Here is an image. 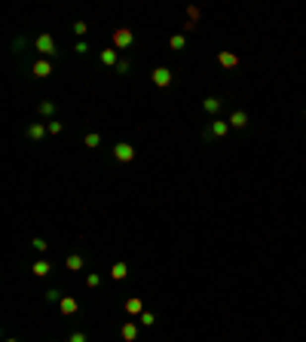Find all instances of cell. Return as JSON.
Wrapping results in <instances>:
<instances>
[{"label": "cell", "mask_w": 306, "mask_h": 342, "mask_svg": "<svg viewBox=\"0 0 306 342\" xmlns=\"http://www.w3.org/2000/svg\"><path fill=\"white\" fill-rule=\"evenodd\" d=\"M31 272H34V275H37V278H46V275L52 272V266H49L46 260H37V263H34V266H31Z\"/></svg>", "instance_id": "ac0fdd59"}, {"label": "cell", "mask_w": 306, "mask_h": 342, "mask_svg": "<svg viewBox=\"0 0 306 342\" xmlns=\"http://www.w3.org/2000/svg\"><path fill=\"white\" fill-rule=\"evenodd\" d=\"M31 247H34V250H37V254H46V247H49V242L37 236V239H31Z\"/></svg>", "instance_id": "603a6c76"}, {"label": "cell", "mask_w": 306, "mask_h": 342, "mask_svg": "<svg viewBox=\"0 0 306 342\" xmlns=\"http://www.w3.org/2000/svg\"><path fill=\"white\" fill-rule=\"evenodd\" d=\"M150 80H153V86H156V89H169V86L175 83V74H172L169 67H156L153 74H150Z\"/></svg>", "instance_id": "3957f363"}, {"label": "cell", "mask_w": 306, "mask_h": 342, "mask_svg": "<svg viewBox=\"0 0 306 342\" xmlns=\"http://www.w3.org/2000/svg\"><path fill=\"white\" fill-rule=\"evenodd\" d=\"M138 336H141V324L138 321H125L122 327H120V339L122 342H135Z\"/></svg>", "instance_id": "8992f818"}, {"label": "cell", "mask_w": 306, "mask_h": 342, "mask_svg": "<svg viewBox=\"0 0 306 342\" xmlns=\"http://www.w3.org/2000/svg\"><path fill=\"white\" fill-rule=\"evenodd\" d=\"M187 22H199V6H187Z\"/></svg>", "instance_id": "83f0119b"}, {"label": "cell", "mask_w": 306, "mask_h": 342, "mask_svg": "<svg viewBox=\"0 0 306 342\" xmlns=\"http://www.w3.org/2000/svg\"><path fill=\"white\" fill-rule=\"evenodd\" d=\"M111 40H114V49H129L135 43V31L132 28H117Z\"/></svg>", "instance_id": "7a4b0ae2"}, {"label": "cell", "mask_w": 306, "mask_h": 342, "mask_svg": "<svg viewBox=\"0 0 306 342\" xmlns=\"http://www.w3.org/2000/svg\"><path fill=\"white\" fill-rule=\"evenodd\" d=\"M31 74L37 77V80H46V77H52V61L49 58H37L31 64Z\"/></svg>", "instance_id": "ba28073f"}, {"label": "cell", "mask_w": 306, "mask_h": 342, "mask_svg": "<svg viewBox=\"0 0 306 342\" xmlns=\"http://www.w3.org/2000/svg\"><path fill=\"white\" fill-rule=\"evenodd\" d=\"M61 299H64V293L59 291V287H49V291H46V302H56V305H59Z\"/></svg>", "instance_id": "7402d4cb"}, {"label": "cell", "mask_w": 306, "mask_h": 342, "mask_svg": "<svg viewBox=\"0 0 306 342\" xmlns=\"http://www.w3.org/2000/svg\"><path fill=\"white\" fill-rule=\"evenodd\" d=\"M303 141H306V132H303Z\"/></svg>", "instance_id": "d6a6232c"}, {"label": "cell", "mask_w": 306, "mask_h": 342, "mask_svg": "<svg viewBox=\"0 0 306 342\" xmlns=\"http://www.w3.org/2000/svg\"><path fill=\"white\" fill-rule=\"evenodd\" d=\"M3 342H19V339H3Z\"/></svg>", "instance_id": "1f68e13d"}, {"label": "cell", "mask_w": 306, "mask_h": 342, "mask_svg": "<svg viewBox=\"0 0 306 342\" xmlns=\"http://www.w3.org/2000/svg\"><path fill=\"white\" fill-rule=\"evenodd\" d=\"M59 312H61V315H67V318H74V315L80 312V302H77L74 296H64V299L59 302Z\"/></svg>", "instance_id": "7c38bea8"}, {"label": "cell", "mask_w": 306, "mask_h": 342, "mask_svg": "<svg viewBox=\"0 0 306 342\" xmlns=\"http://www.w3.org/2000/svg\"><path fill=\"white\" fill-rule=\"evenodd\" d=\"M218 64L224 70H233V67H239V55H236V52H230V49H221L218 52Z\"/></svg>", "instance_id": "30bf717a"}, {"label": "cell", "mask_w": 306, "mask_h": 342, "mask_svg": "<svg viewBox=\"0 0 306 342\" xmlns=\"http://www.w3.org/2000/svg\"><path fill=\"white\" fill-rule=\"evenodd\" d=\"M56 110H59V107H56V101H40L37 104V113L49 122V119H56Z\"/></svg>", "instance_id": "9a60e30c"}, {"label": "cell", "mask_w": 306, "mask_h": 342, "mask_svg": "<svg viewBox=\"0 0 306 342\" xmlns=\"http://www.w3.org/2000/svg\"><path fill=\"white\" fill-rule=\"evenodd\" d=\"M227 122H230V129H248V113L245 110H233Z\"/></svg>", "instance_id": "5bb4252c"}, {"label": "cell", "mask_w": 306, "mask_h": 342, "mask_svg": "<svg viewBox=\"0 0 306 342\" xmlns=\"http://www.w3.org/2000/svg\"><path fill=\"white\" fill-rule=\"evenodd\" d=\"M184 46H187V34H175V37L169 40V49H172V52H181Z\"/></svg>", "instance_id": "d6986e66"}, {"label": "cell", "mask_w": 306, "mask_h": 342, "mask_svg": "<svg viewBox=\"0 0 306 342\" xmlns=\"http://www.w3.org/2000/svg\"><path fill=\"white\" fill-rule=\"evenodd\" d=\"M98 64L101 67H117L120 64V49H114V46L111 49H101L98 52Z\"/></svg>", "instance_id": "52a82bcc"}, {"label": "cell", "mask_w": 306, "mask_h": 342, "mask_svg": "<svg viewBox=\"0 0 306 342\" xmlns=\"http://www.w3.org/2000/svg\"><path fill=\"white\" fill-rule=\"evenodd\" d=\"M111 156H114L117 162H132V159H135V147H132V144H125V141H120V144H114Z\"/></svg>", "instance_id": "277c9868"}, {"label": "cell", "mask_w": 306, "mask_h": 342, "mask_svg": "<svg viewBox=\"0 0 306 342\" xmlns=\"http://www.w3.org/2000/svg\"><path fill=\"white\" fill-rule=\"evenodd\" d=\"M230 135V122H224V119H211V125L205 129V141H211V138H227Z\"/></svg>", "instance_id": "5b68a950"}, {"label": "cell", "mask_w": 306, "mask_h": 342, "mask_svg": "<svg viewBox=\"0 0 306 342\" xmlns=\"http://www.w3.org/2000/svg\"><path fill=\"white\" fill-rule=\"evenodd\" d=\"M34 49L40 52V58L56 55V37H52V34H40V37L34 40Z\"/></svg>", "instance_id": "6da1fadb"}, {"label": "cell", "mask_w": 306, "mask_h": 342, "mask_svg": "<svg viewBox=\"0 0 306 342\" xmlns=\"http://www.w3.org/2000/svg\"><path fill=\"white\" fill-rule=\"evenodd\" d=\"M125 275H129V266H125V263H122V260H120V263H114V266H111V278H114V281H122V278H125Z\"/></svg>", "instance_id": "e0dca14e"}, {"label": "cell", "mask_w": 306, "mask_h": 342, "mask_svg": "<svg viewBox=\"0 0 306 342\" xmlns=\"http://www.w3.org/2000/svg\"><path fill=\"white\" fill-rule=\"evenodd\" d=\"M74 34H77V37L83 40L86 34H89V25H86V22H74Z\"/></svg>", "instance_id": "d4e9b609"}, {"label": "cell", "mask_w": 306, "mask_h": 342, "mask_svg": "<svg viewBox=\"0 0 306 342\" xmlns=\"http://www.w3.org/2000/svg\"><path fill=\"white\" fill-rule=\"evenodd\" d=\"M25 46H28V40H25V37L12 40V52H15V55H19V52H25Z\"/></svg>", "instance_id": "f1b7e54d"}, {"label": "cell", "mask_w": 306, "mask_h": 342, "mask_svg": "<svg viewBox=\"0 0 306 342\" xmlns=\"http://www.w3.org/2000/svg\"><path fill=\"white\" fill-rule=\"evenodd\" d=\"M122 309H125V315H132V318H138L141 312H147V309H144V299H141V296H129V299L122 302Z\"/></svg>", "instance_id": "8fae6325"}, {"label": "cell", "mask_w": 306, "mask_h": 342, "mask_svg": "<svg viewBox=\"0 0 306 342\" xmlns=\"http://www.w3.org/2000/svg\"><path fill=\"white\" fill-rule=\"evenodd\" d=\"M303 116H306V110H303Z\"/></svg>", "instance_id": "836d02e7"}, {"label": "cell", "mask_w": 306, "mask_h": 342, "mask_svg": "<svg viewBox=\"0 0 306 342\" xmlns=\"http://www.w3.org/2000/svg\"><path fill=\"white\" fill-rule=\"evenodd\" d=\"M64 266H67V272H80V269L86 266V260H83L80 254H67V257H64Z\"/></svg>", "instance_id": "2e32d148"}, {"label": "cell", "mask_w": 306, "mask_h": 342, "mask_svg": "<svg viewBox=\"0 0 306 342\" xmlns=\"http://www.w3.org/2000/svg\"><path fill=\"white\" fill-rule=\"evenodd\" d=\"M67 342H89V339H86V333H83V330H74V333L67 336Z\"/></svg>", "instance_id": "f546056e"}, {"label": "cell", "mask_w": 306, "mask_h": 342, "mask_svg": "<svg viewBox=\"0 0 306 342\" xmlns=\"http://www.w3.org/2000/svg\"><path fill=\"white\" fill-rule=\"evenodd\" d=\"M25 135H28V141H34V144H37V141H43V138L49 135V125H46V122H31Z\"/></svg>", "instance_id": "9c48e42d"}, {"label": "cell", "mask_w": 306, "mask_h": 342, "mask_svg": "<svg viewBox=\"0 0 306 342\" xmlns=\"http://www.w3.org/2000/svg\"><path fill=\"white\" fill-rule=\"evenodd\" d=\"M83 144H86V147H89V150H98V144H101V135H95V132H89V135L83 138Z\"/></svg>", "instance_id": "ffe728a7"}, {"label": "cell", "mask_w": 306, "mask_h": 342, "mask_svg": "<svg viewBox=\"0 0 306 342\" xmlns=\"http://www.w3.org/2000/svg\"><path fill=\"white\" fill-rule=\"evenodd\" d=\"M221 107H224V101H221V98H214V95L202 101V110H205L208 116H214V119H218V113H221Z\"/></svg>", "instance_id": "4fadbf2b"}, {"label": "cell", "mask_w": 306, "mask_h": 342, "mask_svg": "<svg viewBox=\"0 0 306 342\" xmlns=\"http://www.w3.org/2000/svg\"><path fill=\"white\" fill-rule=\"evenodd\" d=\"M46 125H49V135H61V129H64V125H61L59 119H49Z\"/></svg>", "instance_id": "4316f807"}, {"label": "cell", "mask_w": 306, "mask_h": 342, "mask_svg": "<svg viewBox=\"0 0 306 342\" xmlns=\"http://www.w3.org/2000/svg\"><path fill=\"white\" fill-rule=\"evenodd\" d=\"M138 324H141V327H153L156 315H153V312H141V315H138Z\"/></svg>", "instance_id": "44dd1931"}, {"label": "cell", "mask_w": 306, "mask_h": 342, "mask_svg": "<svg viewBox=\"0 0 306 342\" xmlns=\"http://www.w3.org/2000/svg\"><path fill=\"white\" fill-rule=\"evenodd\" d=\"M129 70H132V61H129V58H120V64H117V74H122V77H125Z\"/></svg>", "instance_id": "cb8c5ba5"}, {"label": "cell", "mask_w": 306, "mask_h": 342, "mask_svg": "<svg viewBox=\"0 0 306 342\" xmlns=\"http://www.w3.org/2000/svg\"><path fill=\"white\" fill-rule=\"evenodd\" d=\"M98 284H101V275H98V272H89V275H86V287H98Z\"/></svg>", "instance_id": "484cf974"}, {"label": "cell", "mask_w": 306, "mask_h": 342, "mask_svg": "<svg viewBox=\"0 0 306 342\" xmlns=\"http://www.w3.org/2000/svg\"><path fill=\"white\" fill-rule=\"evenodd\" d=\"M74 52H77V55H86V52H89V43H86V40H77Z\"/></svg>", "instance_id": "4dcf8cb0"}]
</instances>
